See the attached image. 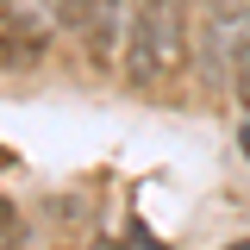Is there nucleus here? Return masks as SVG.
<instances>
[{
    "mask_svg": "<svg viewBox=\"0 0 250 250\" xmlns=\"http://www.w3.org/2000/svg\"><path fill=\"white\" fill-rule=\"evenodd\" d=\"M119 62H125V82L138 94L163 88L188 62V0H131Z\"/></svg>",
    "mask_w": 250,
    "mask_h": 250,
    "instance_id": "1",
    "label": "nucleus"
},
{
    "mask_svg": "<svg viewBox=\"0 0 250 250\" xmlns=\"http://www.w3.org/2000/svg\"><path fill=\"white\" fill-rule=\"evenodd\" d=\"M57 25L75 31L94 62H113L125 44V0H57Z\"/></svg>",
    "mask_w": 250,
    "mask_h": 250,
    "instance_id": "2",
    "label": "nucleus"
},
{
    "mask_svg": "<svg viewBox=\"0 0 250 250\" xmlns=\"http://www.w3.org/2000/svg\"><path fill=\"white\" fill-rule=\"evenodd\" d=\"M44 50H50V19H44V6L6 0V6H0V62H6V69H31V62H44Z\"/></svg>",
    "mask_w": 250,
    "mask_h": 250,
    "instance_id": "3",
    "label": "nucleus"
},
{
    "mask_svg": "<svg viewBox=\"0 0 250 250\" xmlns=\"http://www.w3.org/2000/svg\"><path fill=\"white\" fill-rule=\"evenodd\" d=\"M231 88H238V100L250 106V38L231 44Z\"/></svg>",
    "mask_w": 250,
    "mask_h": 250,
    "instance_id": "4",
    "label": "nucleus"
},
{
    "mask_svg": "<svg viewBox=\"0 0 250 250\" xmlns=\"http://www.w3.org/2000/svg\"><path fill=\"white\" fill-rule=\"evenodd\" d=\"M13 238H19V200L0 194V244H13Z\"/></svg>",
    "mask_w": 250,
    "mask_h": 250,
    "instance_id": "5",
    "label": "nucleus"
},
{
    "mask_svg": "<svg viewBox=\"0 0 250 250\" xmlns=\"http://www.w3.org/2000/svg\"><path fill=\"white\" fill-rule=\"evenodd\" d=\"M238 144H244V156H250V125H244V131H238Z\"/></svg>",
    "mask_w": 250,
    "mask_h": 250,
    "instance_id": "6",
    "label": "nucleus"
},
{
    "mask_svg": "<svg viewBox=\"0 0 250 250\" xmlns=\"http://www.w3.org/2000/svg\"><path fill=\"white\" fill-rule=\"evenodd\" d=\"M231 250H250V244H231Z\"/></svg>",
    "mask_w": 250,
    "mask_h": 250,
    "instance_id": "7",
    "label": "nucleus"
}]
</instances>
